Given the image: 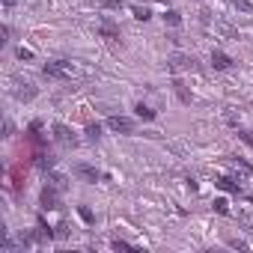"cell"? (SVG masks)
<instances>
[{"label":"cell","mask_w":253,"mask_h":253,"mask_svg":"<svg viewBox=\"0 0 253 253\" xmlns=\"http://www.w3.org/2000/svg\"><path fill=\"white\" fill-rule=\"evenodd\" d=\"M229 3H232L235 9H241V12H247V15H253V3H250V0H229Z\"/></svg>","instance_id":"7402d4cb"},{"label":"cell","mask_w":253,"mask_h":253,"mask_svg":"<svg viewBox=\"0 0 253 253\" xmlns=\"http://www.w3.org/2000/svg\"><path fill=\"white\" fill-rule=\"evenodd\" d=\"M107 128L116 131V134H134L137 125H134L131 116H107Z\"/></svg>","instance_id":"52a82bcc"},{"label":"cell","mask_w":253,"mask_h":253,"mask_svg":"<svg viewBox=\"0 0 253 253\" xmlns=\"http://www.w3.org/2000/svg\"><path fill=\"white\" fill-rule=\"evenodd\" d=\"M54 232H57V238H66V235H69V226H66V223H63V226H57V229H54Z\"/></svg>","instance_id":"f1b7e54d"},{"label":"cell","mask_w":253,"mask_h":253,"mask_svg":"<svg viewBox=\"0 0 253 253\" xmlns=\"http://www.w3.org/2000/svg\"><path fill=\"white\" fill-rule=\"evenodd\" d=\"M110 247H113V250H134V244H131V241H125V238H113Z\"/></svg>","instance_id":"603a6c76"},{"label":"cell","mask_w":253,"mask_h":253,"mask_svg":"<svg viewBox=\"0 0 253 253\" xmlns=\"http://www.w3.org/2000/svg\"><path fill=\"white\" fill-rule=\"evenodd\" d=\"M72 176L81 179V182H86V185H95V182L101 179V170L92 167V164H86V161H78V164L72 167Z\"/></svg>","instance_id":"5b68a950"},{"label":"cell","mask_w":253,"mask_h":253,"mask_svg":"<svg viewBox=\"0 0 253 253\" xmlns=\"http://www.w3.org/2000/svg\"><path fill=\"white\" fill-rule=\"evenodd\" d=\"M232 63H235V60H232L226 51H220V48H214V51H211V69H214V72H229V69H232Z\"/></svg>","instance_id":"30bf717a"},{"label":"cell","mask_w":253,"mask_h":253,"mask_svg":"<svg viewBox=\"0 0 253 253\" xmlns=\"http://www.w3.org/2000/svg\"><path fill=\"white\" fill-rule=\"evenodd\" d=\"M33 232H36V241H39V244H48V241H54V238H57V232L48 226L45 214H36V229H33Z\"/></svg>","instance_id":"ba28073f"},{"label":"cell","mask_w":253,"mask_h":253,"mask_svg":"<svg viewBox=\"0 0 253 253\" xmlns=\"http://www.w3.org/2000/svg\"><path fill=\"white\" fill-rule=\"evenodd\" d=\"M164 24H167V27H179V24H182V12H179V9H167V12H164Z\"/></svg>","instance_id":"2e32d148"},{"label":"cell","mask_w":253,"mask_h":253,"mask_svg":"<svg viewBox=\"0 0 253 253\" xmlns=\"http://www.w3.org/2000/svg\"><path fill=\"white\" fill-rule=\"evenodd\" d=\"M78 217H81V220H84L86 226H95V214H92V211H89L86 206H78Z\"/></svg>","instance_id":"d6986e66"},{"label":"cell","mask_w":253,"mask_h":253,"mask_svg":"<svg viewBox=\"0 0 253 253\" xmlns=\"http://www.w3.org/2000/svg\"><path fill=\"white\" fill-rule=\"evenodd\" d=\"M131 15H134L137 21H149V18H152V9H149V6H131Z\"/></svg>","instance_id":"ac0fdd59"},{"label":"cell","mask_w":253,"mask_h":253,"mask_svg":"<svg viewBox=\"0 0 253 253\" xmlns=\"http://www.w3.org/2000/svg\"><path fill=\"white\" fill-rule=\"evenodd\" d=\"M211 209H214V211H217V214H223V217H226V214H229V203H226V200H223V197H217V200H214V203H211Z\"/></svg>","instance_id":"ffe728a7"},{"label":"cell","mask_w":253,"mask_h":253,"mask_svg":"<svg viewBox=\"0 0 253 253\" xmlns=\"http://www.w3.org/2000/svg\"><path fill=\"white\" fill-rule=\"evenodd\" d=\"M15 134V125H12V119H6L3 122V137H12Z\"/></svg>","instance_id":"4316f807"},{"label":"cell","mask_w":253,"mask_h":253,"mask_svg":"<svg viewBox=\"0 0 253 253\" xmlns=\"http://www.w3.org/2000/svg\"><path fill=\"white\" fill-rule=\"evenodd\" d=\"M170 86H173V92H176V98H179L182 104H191V101H194V95H191V89L185 86V81H182L179 75H173V81H170Z\"/></svg>","instance_id":"8fae6325"},{"label":"cell","mask_w":253,"mask_h":253,"mask_svg":"<svg viewBox=\"0 0 253 253\" xmlns=\"http://www.w3.org/2000/svg\"><path fill=\"white\" fill-rule=\"evenodd\" d=\"M101 128H104L101 122H86V128H84L86 140H89V143H98V140H101Z\"/></svg>","instance_id":"9a60e30c"},{"label":"cell","mask_w":253,"mask_h":253,"mask_svg":"<svg viewBox=\"0 0 253 253\" xmlns=\"http://www.w3.org/2000/svg\"><path fill=\"white\" fill-rule=\"evenodd\" d=\"M15 3H18V0H3V9H6V12H9V9H12V6H15Z\"/></svg>","instance_id":"f546056e"},{"label":"cell","mask_w":253,"mask_h":253,"mask_svg":"<svg viewBox=\"0 0 253 253\" xmlns=\"http://www.w3.org/2000/svg\"><path fill=\"white\" fill-rule=\"evenodd\" d=\"M226 244H229L232 250H247V241H244V238H226Z\"/></svg>","instance_id":"d4e9b609"},{"label":"cell","mask_w":253,"mask_h":253,"mask_svg":"<svg viewBox=\"0 0 253 253\" xmlns=\"http://www.w3.org/2000/svg\"><path fill=\"white\" fill-rule=\"evenodd\" d=\"M214 185H217L220 191H226V194H235V197H241V185H238L235 179H229V176H217V179H214Z\"/></svg>","instance_id":"4fadbf2b"},{"label":"cell","mask_w":253,"mask_h":253,"mask_svg":"<svg viewBox=\"0 0 253 253\" xmlns=\"http://www.w3.org/2000/svg\"><path fill=\"white\" fill-rule=\"evenodd\" d=\"M39 131H42V119H33L30 128H27V134H39Z\"/></svg>","instance_id":"83f0119b"},{"label":"cell","mask_w":253,"mask_h":253,"mask_svg":"<svg viewBox=\"0 0 253 253\" xmlns=\"http://www.w3.org/2000/svg\"><path fill=\"white\" fill-rule=\"evenodd\" d=\"M42 75L51 78V81H69V78L75 75V66H72L69 60H51V63L42 66Z\"/></svg>","instance_id":"7a4b0ae2"},{"label":"cell","mask_w":253,"mask_h":253,"mask_svg":"<svg viewBox=\"0 0 253 253\" xmlns=\"http://www.w3.org/2000/svg\"><path fill=\"white\" fill-rule=\"evenodd\" d=\"M48 182H51L54 188H60V191H66V188H69V179H66L63 173H54V170L48 173Z\"/></svg>","instance_id":"e0dca14e"},{"label":"cell","mask_w":253,"mask_h":253,"mask_svg":"<svg viewBox=\"0 0 253 253\" xmlns=\"http://www.w3.org/2000/svg\"><path fill=\"white\" fill-rule=\"evenodd\" d=\"M12 95H15V101H21V104H30V101L39 95V86H33L30 81H15V86H12Z\"/></svg>","instance_id":"8992f818"},{"label":"cell","mask_w":253,"mask_h":253,"mask_svg":"<svg viewBox=\"0 0 253 253\" xmlns=\"http://www.w3.org/2000/svg\"><path fill=\"white\" fill-rule=\"evenodd\" d=\"M33 161H36V167H39L42 173H51V170H54V164H57V158H54L51 152H36V155H33Z\"/></svg>","instance_id":"7c38bea8"},{"label":"cell","mask_w":253,"mask_h":253,"mask_svg":"<svg viewBox=\"0 0 253 253\" xmlns=\"http://www.w3.org/2000/svg\"><path fill=\"white\" fill-rule=\"evenodd\" d=\"M134 116H137V119H143V122H155V116H158V110H152L149 104H143V101H137V104H134Z\"/></svg>","instance_id":"5bb4252c"},{"label":"cell","mask_w":253,"mask_h":253,"mask_svg":"<svg viewBox=\"0 0 253 253\" xmlns=\"http://www.w3.org/2000/svg\"><path fill=\"white\" fill-rule=\"evenodd\" d=\"M60 194H63V191L48 182V185L42 188V194H39V209H42V211H57V209H60Z\"/></svg>","instance_id":"277c9868"},{"label":"cell","mask_w":253,"mask_h":253,"mask_svg":"<svg viewBox=\"0 0 253 253\" xmlns=\"http://www.w3.org/2000/svg\"><path fill=\"white\" fill-rule=\"evenodd\" d=\"M15 54H18V60H24V63H30V60H33V51H30V48H18Z\"/></svg>","instance_id":"484cf974"},{"label":"cell","mask_w":253,"mask_h":253,"mask_svg":"<svg viewBox=\"0 0 253 253\" xmlns=\"http://www.w3.org/2000/svg\"><path fill=\"white\" fill-rule=\"evenodd\" d=\"M235 134H238V140H241L244 146L253 149V131H247V128H235Z\"/></svg>","instance_id":"44dd1931"},{"label":"cell","mask_w":253,"mask_h":253,"mask_svg":"<svg viewBox=\"0 0 253 253\" xmlns=\"http://www.w3.org/2000/svg\"><path fill=\"white\" fill-rule=\"evenodd\" d=\"M167 72L173 75H182V72H203V66L197 63L194 54H182V51H173L167 57Z\"/></svg>","instance_id":"6da1fadb"},{"label":"cell","mask_w":253,"mask_h":253,"mask_svg":"<svg viewBox=\"0 0 253 253\" xmlns=\"http://www.w3.org/2000/svg\"><path fill=\"white\" fill-rule=\"evenodd\" d=\"M51 131H54V140H57V143H63V146H75V134H72L69 125L54 122V125H51Z\"/></svg>","instance_id":"9c48e42d"},{"label":"cell","mask_w":253,"mask_h":253,"mask_svg":"<svg viewBox=\"0 0 253 253\" xmlns=\"http://www.w3.org/2000/svg\"><path fill=\"white\" fill-rule=\"evenodd\" d=\"M128 0H101V9H122Z\"/></svg>","instance_id":"cb8c5ba5"},{"label":"cell","mask_w":253,"mask_h":253,"mask_svg":"<svg viewBox=\"0 0 253 253\" xmlns=\"http://www.w3.org/2000/svg\"><path fill=\"white\" fill-rule=\"evenodd\" d=\"M95 33H98L101 39H107V42H119V39H122V30H119V24H116L110 15H101V18H98ZM119 45H122V42H119Z\"/></svg>","instance_id":"3957f363"}]
</instances>
